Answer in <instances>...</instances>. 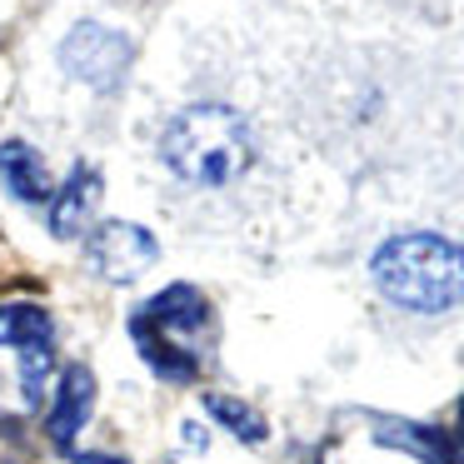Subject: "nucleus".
Masks as SVG:
<instances>
[{
    "mask_svg": "<svg viewBox=\"0 0 464 464\" xmlns=\"http://www.w3.org/2000/svg\"><path fill=\"white\" fill-rule=\"evenodd\" d=\"M370 275L384 300L420 314L464 304V250L444 235H394L374 250Z\"/></svg>",
    "mask_w": 464,
    "mask_h": 464,
    "instance_id": "1",
    "label": "nucleus"
},
{
    "mask_svg": "<svg viewBox=\"0 0 464 464\" xmlns=\"http://www.w3.org/2000/svg\"><path fill=\"white\" fill-rule=\"evenodd\" d=\"M250 155V125L230 105H190L160 135L165 170L190 185H230L235 175H245Z\"/></svg>",
    "mask_w": 464,
    "mask_h": 464,
    "instance_id": "2",
    "label": "nucleus"
},
{
    "mask_svg": "<svg viewBox=\"0 0 464 464\" xmlns=\"http://www.w3.org/2000/svg\"><path fill=\"white\" fill-rule=\"evenodd\" d=\"M125 65H130V41H125L121 31H111V25H101V21H81L61 41V71L75 75V81H85L91 91L121 85Z\"/></svg>",
    "mask_w": 464,
    "mask_h": 464,
    "instance_id": "3",
    "label": "nucleus"
},
{
    "mask_svg": "<svg viewBox=\"0 0 464 464\" xmlns=\"http://www.w3.org/2000/svg\"><path fill=\"white\" fill-rule=\"evenodd\" d=\"M91 265L101 280L111 285H130L140 280L145 270L155 265V255H160V245H155V235L145 230V225H130V220H105L101 230L91 235Z\"/></svg>",
    "mask_w": 464,
    "mask_h": 464,
    "instance_id": "4",
    "label": "nucleus"
},
{
    "mask_svg": "<svg viewBox=\"0 0 464 464\" xmlns=\"http://www.w3.org/2000/svg\"><path fill=\"white\" fill-rule=\"evenodd\" d=\"M95 410V374L85 364H71L61 374V390H55V404H51V420H45V434H51L55 450H71V440L85 430Z\"/></svg>",
    "mask_w": 464,
    "mask_h": 464,
    "instance_id": "5",
    "label": "nucleus"
},
{
    "mask_svg": "<svg viewBox=\"0 0 464 464\" xmlns=\"http://www.w3.org/2000/svg\"><path fill=\"white\" fill-rule=\"evenodd\" d=\"M95 205H101V170L95 165H75L65 190L51 200V230L55 240H75V235L91 225Z\"/></svg>",
    "mask_w": 464,
    "mask_h": 464,
    "instance_id": "6",
    "label": "nucleus"
},
{
    "mask_svg": "<svg viewBox=\"0 0 464 464\" xmlns=\"http://www.w3.org/2000/svg\"><path fill=\"white\" fill-rule=\"evenodd\" d=\"M205 314L210 310H205V295L195 290V285H165V290L140 310V320L155 324L160 334H190L205 324Z\"/></svg>",
    "mask_w": 464,
    "mask_h": 464,
    "instance_id": "7",
    "label": "nucleus"
},
{
    "mask_svg": "<svg viewBox=\"0 0 464 464\" xmlns=\"http://www.w3.org/2000/svg\"><path fill=\"white\" fill-rule=\"evenodd\" d=\"M0 185L25 205L51 200V175H45V160L31 150L25 140H5L0 145Z\"/></svg>",
    "mask_w": 464,
    "mask_h": 464,
    "instance_id": "8",
    "label": "nucleus"
},
{
    "mask_svg": "<svg viewBox=\"0 0 464 464\" xmlns=\"http://www.w3.org/2000/svg\"><path fill=\"white\" fill-rule=\"evenodd\" d=\"M135 344H140V354H145V364H150L160 380H175V384H185V380H195V354L190 350H180V344H170V334H160V330H150V324L135 314Z\"/></svg>",
    "mask_w": 464,
    "mask_h": 464,
    "instance_id": "9",
    "label": "nucleus"
},
{
    "mask_svg": "<svg viewBox=\"0 0 464 464\" xmlns=\"http://www.w3.org/2000/svg\"><path fill=\"white\" fill-rule=\"evenodd\" d=\"M374 434H380V444H390V450H410L414 459H424V464H454L450 440H444L440 430H424V424H410V420H380Z\"/></svg>",
    "mask_w": 464,
    "mask_h": 464,
    "instance_id": "10",
    "label": "nucleus"
},
{
    "mask_svg": "<svg viewBox=\"0 0 464 464\" xmlns=\"http://www.w3.org/2000/svg\"><path fill=\"white\" fill-rule=\"evenodd\" d=\"M0 344H11V350L51 344V314L35 304H0Z\"/></svg>",
    "mask_w": 464,
    "mask_h": 464,
    "instance_id": "11",
    "label": "nucleus"
},
{
    "mask_svg": "<svg viewBox=\"0 0 464 464\" xmlns=\"http://www.w3.org/2000/svg\"><path fill=\"white\" fill-rule=\"evenodd\" d=\"M205 410H210V414H215V420H220L230 434H240L245 444H260V440H265V420L250 410V404L230 400V394H210V400H205Z\"/></svg>",
    "mask_w": 464,
    "mask_h": 464,
    "instance_id": "12",
    "label": "nucleus"
},
{
    "mask_svg": "<svg viewBox=\"0 0 464 464\" xmlns=\"http://www.w3.org/2000/svg\"><path fill=\"white\" fill-rule=\"evenodd\" d=\"M51 344H35V350H21V394L25 404H35L45 394V380H51Z\"/></svg>",
    "mask_w": 464,
    "mask_h": 464,
    "instance_id": "13",
    "label": "nucleus"
},
{
    "mask_svg": "<svg viewBox=\"0 0 464 464\" xmlns=\"http://www.w3.org/2000/svg\"><path fill=\"white\" fill-rule=\"evenodd\" d=\"M75 464H130V459H121V454H81Z\"/></svg>",
    "mask_w": 464,
    "mask_h": 464,
    "instance_id": "14",
    "label": "nucleus"
},
{
    "mask_svg": "<svg viewBox=\"0 0 464 464\" xmlns=\"http://www.w3.org/2000/svg\"><path fill=\"white\" fill-rule=\"evenodd\" d=\"M185 444H190V450H205V430H200V424H185Z\"/></svg>",
    "mask_w": 464,
    "mask_h": 464,
    "instance_id": "15",
    "label": "nucleus"
}]
</instances>
